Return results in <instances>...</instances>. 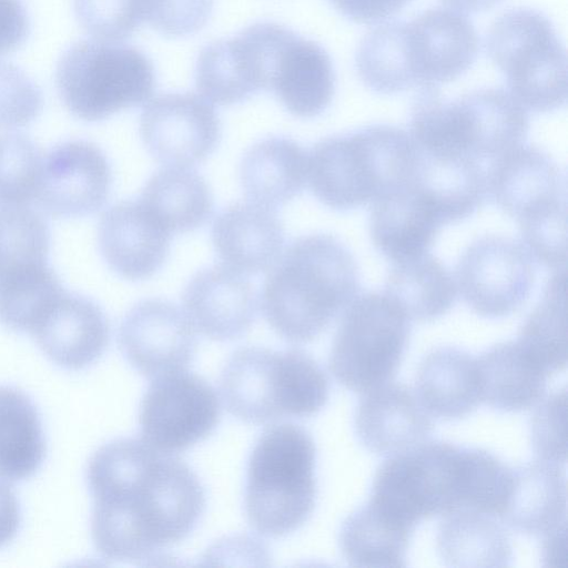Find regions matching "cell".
<instances>
[{"mask_svg": "<svg viewBox=\"0 0 568 568\" xmlns=\"http://www.w3.org/2000/svg\"><path fill=\"white\" fill-rule=\"evenodd\" d=\"M481 402L501 412H521L541 400L547 373L517 342L494 345L477 358Z\"/></svg>", "mask_w": 568, "mask_h": 568, "instance_id": "obj_29", "label": "cell"}, {"mask_svg": "<svg viewBox=\"0 0 568 568\" xmlns=\"http://www.w3.org/2000/svg\"><path fill=\"white\" fill-rule=\"evenodd\" d=\"M486 50L525 109L549 112L566 103V49L544 13L530 8L505 12L491 24Z\"/></svg>", "mask_w": 568, "mask_h": 568, "instance_id": "obj_8", "label": "cell"}, {"mask_svg": "<svg viewBox=\"0 0 568 568\" xmlns=\"http://www.w3.org/2000/svg\"><path fill=\"white\" fill-rule=\"evenodd\" d=\"M436 545L449 567H506L513 558L507 531L493 516L468 508L445 515Z\"/></svg>", "mask_w": 568, "mask_h": 568, "instance_id": "obj_30", "label": "cell"}, {"mask_svg": "<svg viewBox=\"0 0 568 568\" xmlns=\"http://www.w3.org/2000/svg\"><path fill=\"white\" fill-rule=\"evenodd\" d=\"M359 287L356 261L341 241L328 234L305 235L270 268L261 307L278 335L306 343L348 306Z\"/></svg>", "mask_w": 568, "mask_h": 568, "instance_id": "obj_2", "label": "cell"}, {"mask_svg": "<svg viewBox=\"0 0 568 568\" xmlns=\"http://www.w3.org/2000/svg\"><path fill=\"white\" fill-rule=\"evenodd\" d=\"M487 194L520 226L521 236L566 222V187L558 165L523 143L489 163Z\"/></svg>", "mask_w": 568, "mask_h": 568, "instance_id": "obj_12", "label": "cell"}, {"mask_svg": "<svg viewBox=\"0 0 568 568\" xmlns=\"http://www.w3.org/2000/svg\"><path fill=\"white\" fill-rule=\"evenodd\" d=\"M446 222L413 178L372 202L369 233L393 263L428 253Z\"/></svg>", "mask_w": 568, "mask_h": 568, "instance_id": "obj_22", "label": "cell"}, {"mask_svg": "<svg viewBox=\"0 0 568 568\" xmlns=\"http://www.w3.org/2000/svg\"><path fill=\"white\" fill-rule=\"evenodd\" d=\"M396 31L408 88L450 82L477 58L479 39L473 23L449 8L426 10L408 22L396 21Z\"/></svg>", "mask_w": 568, "mask_h": 568, "instance_id": "obj_14", "label": "cell"}, {"mask_svg": "<svg viewBox=\"0 0 568 568\" xmlns=\"http://www.w3.org/2000/svg\"><path fill=\"white\" fill-rule=\"evenodd\" d=\"M449 9L460 13H477L487 11L503 0H442Z\"/></svg>", "mask_w": 568, "mask_h": 568, "instance_id": "obj_47", "label": "cell"}, {"mask_svg": "<svg viewBox=\"0 0 568 568\" xmlns=\"http://www.w3.org/2000/svg\"><path fill=\"white\" fill-rule=\"evenodd\" d=\"M213 0H146L145 20L168 37L197 32L207 22Z\"/></svg>", "mask_w": 568, "mask_h": 568, "instance_id": "obj_42", "label": "cell"}, {"mask_svg": "<svg viewBox=\"0 0 568 568\" xmlns=\"http://www.w3.org/2000/svg\"><path fill=\"white\" fill-rule=\"evenodd\" d=\"M417 159V146L407 132L375 124L318 141L307 154V178L322 203L346 211L405 184L415 173Z\"/></svg>", "mask_w": 568, "mask_h": 568, "instance_id": "obj_4", "label": "cell"}, {"mask_svg": "<svg viewBox=\"0 0 568 568\" xmlns=\"http://www.w3.org/2000/svg\"><path fill=\"white\" fill-rule=\"evenodd\" d=\"M534 258L521 242L486 235L474 241L456 266V286L479 316L505 317L528 298L535 282Z\"/></svg>", "mask_w": 568, "mask_h": 568, "instance_id": "obj_13", "label": "cell"}, {"mask_svg": "<svg viewBox=\"0 0 568 568\" xmlns=\"http://www.w3.org/2000/svg\"><path fill=\"white\" fill-rule=\"evenodd\" d=\"M364 394L356 408L355 429L368 450L395 455L430 436L429 414L407 385L386 383Z\"/></svg>", "mask_w": 568, "mask_h": 568, "instance_id": "obj_23", "label": "cell"}, {"mask_svg": "<svg viewBox=\"0 0 568 568\" xmlns=\"http://www.w3.org/2000/svg\"><path fill=\"white\" fill-rule=\"evenodd\" d=\"M29 333L54 364L79 371L104 353L110 339V325L98 304L64 291Z\"/></svg>", "mask_w": 568, "mask_h": 568, "instance_id": "obj_21", "label": "cell"}, {"mask_svg": "<svg viewBox=\"0 0 568 568\" xmlns=\"http://www.w3.org/2000/svg\"><path fill=\"white\" fill-rule=\"evenodd\" d=\"M347 19L363 24L382 22L402 10L410 0H328Z\"/></svg>", "mask_w": 568, "mask_h": 568, "instance_id": "obj_43", "label": "cell"}, {"mask_svg": "<svg viewBox=\"0 0 568 568\" xmlns=\"http://www.w3.org/2000/svg\"><path fill=\"white\" fill-rule=\"evenodd\" d=\"M98 242L116 274L139 281L152 276L165 262L171 232L140 201H122L102 214Z\"/></svg>", "mask_w": 568, "mask_h": 568, "instance_id": "obj_20", "label": "cell"}, {"mask_svg": "<svg viewBox=\"0 0 568 568\" xmlns=\"http://www.w3.org/2000/svg\"><path fill=\"white\" fill-rule=\"evenodd\" d=\"M220 390L230 414L262 425L316 414L328 399L329 383L320 364L302 349L250 346L229 358Z\"/></svg>", "mask_w": 568, "mask_h": 568, "instance_id": "obj_5", "label": "cell"}, {"mask_svg": "<svg viewBox=\"0 0 568 568\" xmlns=\"http://www.w3.org/2000/svg\"><path fill=\"white\" fill-rule=\"evenodd\" d=\"M220 260L244 275L270 270L282 254L283 224L273 207L236 202L221 211L212 225Z\"/></svg>", "mask_w": 568, "mask_h": 568, "instance_id": "obj_24", "label": "cell"}, {"mask_svg": "<svg viewBox=\"0 0 568 568\" xmlns=\"http://www.w3.org/2000/svg\"><path fill=\"white\" fill-rule=\"evenodd\" d=\"M414 529L368 501L344 521L339 547L352 566L405 567Z\"/></svg>", "mask_w": 568, "mask_h": 568, "instance_id": "obj_34", "label": "cell"}, {"mask_svg": "<svg viewBox=\"0 0 568 568\" xmlns=\"http://www.w3.org/2000/svg\"><path fill=\"white\" fill-rule=\"evenodd\" d=\"M410 138L425 153L494 161L523 143L526 109L506 90L486 88L447 101L438 87L422 88L410 111Z\"/></svg>", "mask_w": 568, "mask_h": 568, "instance_id": "obj_3", "label": "cell"}, {"mask_svg": "<svg viewBox=\"0 0 568 568\" xmlns=\"http://www.w3.org/2000/svg\"><path fill=\"white\" fill-rule=\"evenodd\" d=\"M83 29L97 40L129 38L145 20L146 0H73Z\"/></svg>", "mask_w": 568, "mask_h": 568, "instance_id": "obj_39", "label": "cell"}, {"mask_svg": "<svg viewBox=\"0 0 568 568\" xmlns=\"http://www.w3.org/2000/svg\"><path fill=\"white\" fill-rule=\"evenodd\" d=\"M21 523V509L12 487L0 480V547L10 542Z\"/></svg>", "mask_w": 568, "mask_h": 568, "instance_id": "obj_45", "label": "cell"}, {"mask_svg": "<svg viewBox=\"0 0 568 568\" xmlns=\"http://www.w3.org/2000/svg\"><path fill=\"white\" fill-rule=\"evenodd\" d=\"M315 460V444L297 425H273L261 434L248 457L244 496L247 520L260 535H288L310 518Z\"/></svg>", "mask_w": 568, "mask_h": 568, "instance_id": "obj_6", "label": "cell"}, {"mask_svg": "<svg viewBox=\"0 0 568 568\" xmlns=\"http://www.w3.org/2000/svg\"><path fill=\"white\" fill-rule=\"evenodd\" d=\"M40 88L17 65L0 60V129H17L41 112Z\"/></svg>", "mask_w": 568, "mask_h": 568, "instance_id": "obj_40", "label": "cell"}, {"mask_svg": "<svg viewBox=\"0 0 568 568\" xmlns=\"http://www.w3.org/2000/svg\"><path fill=\"white\" fill-rule=\"evenodd\" d=\"M384 293L410 321L430 322L450 310L457 286L443 262L426 253L394 263Z\"/></svg>", "mask_w": 568, "mask_h": 568, "instance_id": "obj_32", "label": "cell"}, {"mask_svg": "<svg viewBox=\"0 0 568 568\" xmlns=\"http://www.w3.org/2000/svg\"><path fill=\"white\" fill-rule=\"evenodd\" d=\"M29 33V18L19 0H0V54L18 49Z\"/></svg>", "mask_w": 568, "mask_h": 568, "instance_id": "obj_44", "label": "cell"}, {"mask_svg": "<svg viewBox=\"0 0 568 568\" xmlns=\"http://www.w3.org/2000/svg\"><path fill=\"white\" fill-rule=\"evenodd\" d=\"M565 282L564 270L556 271L516 341L547 375L564 369L567 363Z\"/></svg>", "mask_w": 568, "mask_h": 568, "instance_id": "obj_36", "label": "cell"}, {"mask_svg": "<svg viewBox=\"0 0 568 568\" xmlns=\"http://www.w3.org/2000/svg\"><path fill=\"white\" fill-rule=\"evenodd\" d=\"M416 395L428 414L458 419L481 403L477 358L456 347H438L420 362Z\"/></svg>", "mask_w": 568, "mask_h": 568, "instance_id": "obj_27", "label": "cell"}, {"mask_svg": "<svg viewBox=\"0 0 568 568\" xmlns=\"http://www.w3.org/2000/svg\"><path fill=\"white\" fill-rule=\"evenodd\" d=\"M220 416L214 388L184 369L153 378L140 404L139 425L144 442L174 454L205 439Z\"/></svg>", "mask_w": 568, "mask_h": 568, "instance_id": "obj_11", "label": "cell"}, {"mask_svg": "<svg viewBox=\"0 0 568 568\" xmlns=\"http://www.w3.org/2000/svg\"><path fill=\"white\" fill-rule=\"evenodd\" d=\"M541 552L550 566H559L566 559V525L544 535Z\"/></svg>", "mask_w": 568, "mask_h": 568, "instance_id": "obj_46", "label": "cell"}, {"mask_svg": "<svg viewBox=\"0 0 568 568\" xmlns=\"http://www.w3.org/2000/svg\"><path fill=\"white\" fill-rule=\"evenodd\" d=\"M139 201L171 233L202 226L213 211L205 180L189 166L168 165L145 183Z\"/></svg>", "mask_w": 568, "mask_h": 568, "instance_id": "obj_31", "label": "cell"}, {"mask_svg": "<svg viewBox=\"0 0 568 568\" xmlns=\"http://www.w3.org/2000/svg\"><path fill=\"white\" fill-rule=\"evenodd\" d=\"M47 445L32 399L12 386H0V478L20 481L33 476Z\"/></svg>", "mask_w": 568, "mask_h": 568, "instance_id": "obj_33", "label": "cell"}, {"mask_svg": "<svg viewBox=\"0 0 568 568\" xmlns=\"http://www.w3.org/2000/svg\"><path fill=\"white\" fill-rule=\"evenodd\" d=\"M140 136L158 161L174 166L202 162L215 149L221 124L212 104L191 93H163L145 104Z\"/></svg>", "mask_w": 568, "mask_h": 568, "instance_id": "obj_15", "label": "cell"}, {"mask_svg": "<svg viewBox=\"0 0 568 568\" xmlns=\"http://www.w3.org/2000/svg\"><path fill=\"white\" fill-rule=\"evenodd\" d=\"M55 83L68 110L93 122L146 102L155 88L151 60L123 43L83 40L60 58Z\"/></svg>", "mask_w": 568, "mask_h": 568, "instance_id": "obj_7", "label": "cell"}, {"mask_svg": "<svg viewBox=\"0 0 568 568\" xmlns=\"http://www.w3.org/2000/svg\"><path fill=\"white\" fill-rule=\"evenodd\" d=\"M566 476L559 464L539 459L513 469L500 519L516 531L544 536L566 525Z\"/></svg>", "mask_w": 568, "mask_h": 568, "instance_id": "obj_26", "label": "cell"}, {"mask_svg": "<svg viewBox=\"0 0 568 568\" xmlns=\"http://www.w3.org/2000/svg\"><path fill=\"white\" fill-rule=\"evenodd\" d=\"M50 230L28 205H0V273L21 263L47 262Z\"/></svg>", "mask_w": 568, "mask_h": 568, "instance_id": "obj_37", "label": "cell"}, {"mask_svg": "<svg viewBox=\"0 0 568 568\" xmlns=\"http://www.w3.org/2000/svg\"><path fill=\"white\" fill-rule=\"evenodd\" d=\"M43 156L21 133L0 134V205H28L36 201Z\"/></svg>", "mask_w": 568, "mask_h": 568, "instance_id": "obj_38", "label": "cell"}, {"mask_svg": "<svg viewBox=\"0 0 568 568\" xmlns=\"http://www.w3.org/2000/svg\"><path fill=\"white\" fill-rule=\"evenodd\" d=\"M182 303L193 328L220 342L244 335L258 308L252 283L224 264L199 271L185 286Z\"/></svg>", "mask_w": 568, "mask_h": 568, "instance_id": "obj_18", "label": "cell"}, {"mask_svg": "<svg viewBox=\"0 0 568 568\" xmlns=\"http://www.w3.org/2000/svg\"><path fill=\"white\" fill-rule=\"evenodd\" d=\"M566 395V389L549 395L535 410L530 423L535 453L555 464H565L567 456Z\"/></svg>", "mask_w": 568, "mask_h": 568, "instance_id": "obj_41", "label": "cell"}, {"mask_svg": "<svg viewBox=\"0 0 568 568\" xmlns=\"http://www.w3.org/2000/svg\"><path fill=\"white\" fill-rule=\"evenodd\" d=\"M268 90L295 116L323 113L335 92L328 53L318 43L291 31L277 54Z\"/></svg>", "mask_w": 568, "mask_h": 568, "instance_id": "obj_25", "label": "cell"}, {"mask_svg": "<svg viewBox=\"0 0 568 568\" xmlns=\"http://www.w3.org/2000/svg\"><path fill=\"white\" fill-rule=\"evenodd\" d=\"M194 331L176 305L148 298L125 314L118 342L123 356L138 372L155 378L186 369L196 348Z\"/></svg>", "mask_w": 568, "mask_h": 568, "instance_id": "obj_16", "label": "cell"}, {"mask_svg": "<svg viewBox=\"0 0 568 568\" xmlns=\"http://www.w3.org/2000/svg\"><path fill=\"white\" fill-rule=\"evenodd\" d=\"M91 535L105 559L138 562L185 539L205 507L194 471L143 439L119 438L91 457Z\"/></svg>", "mask_w": 568, "mask_h": 568, "instance_id": "obj_1", "label": "cell"}, {"mask_svg": "<svg viewBox=\"0 0 568 568\" xmlns=\"http://www.w3.org/2000/svg\"><path fill=\"white\" fill-rule=\"evenodd\" d=\"M111 169L94 143L70 140L54 145L43 158L36 201L57 217H75L99 211L109 196Z\"/></svg>", "mask_w": 568, "mask_h": 568, "instance_id": "obj_17", "label": "cell"}, {"mask_svg": "<svg viewBox=\"0 0 568 568\" xmlns=\"http://www.w3.org/2000/svg\"><path fill=\"white\" fill-rule=\"evenodd\" d=\"M410 320L385 293L356 296L345 308L329 353L344 387L366 393L390 381L403 359Z\"/></svg>", "mask_w": 568, "mask_h": 568, "instance_id": "obj_10", "label": "cell"}, {"mask_svg": "<svg viewBox=\"0 0 568 568\" xmlns=\"http://www.w3.org/2000/svg\"><path fill=\"white\" fill-rule=\"evenodd\" d=\"M63 292L47 262L13 265L0 273V323L16 332H30Z\"/></svg>", "mask_w": 568, "mask_h": 568, "instance_id": "obj_35", "label": "cell"}, {"mask_svg": "<svg viewBox=\"0 0 568 568\" xmlns=\"http://www.w3.org/2000/svg\"><path fill=\"white\" fill-rule=\"evenodd\" d=\"M465 447L422 443L390 455L377 469L369 503L415 528L423 519L464 507Z\"/></svg>", "mask_w": 568, "mask_h": 568, "instance_id": "obj_9", "label": "cell"}, {"mask_svg": "<svg viewBox=\"0 0 568 568\" xmlns=\"http://www.w3.org/2000/svg\"><path fill=\"white\" fill-rule=\"evenodd\" d=\"M240 179L251 201L274 209L302 192L307 179V153L293 139H264L245 152Z\"/></svg>", "mask_w": 568, "mask_h": 568, "instance_id": "obj_28", "label": "cell"}, {"mask_svg": "<svg viewBox=\"0 0 568 568\" xmlns=\"http://www.w3.org/2000/svg\"><path fill=\"white\" fill-rule=\"evenodd\" d=\"M194 79L199 92L219 105L244 102L267 89V49L258 23L204 47Z\"/></svg>", "mask_w": 568, "mask_h": 568, "instance_id": "obj_19", "label": "cell"}]
</instances>
